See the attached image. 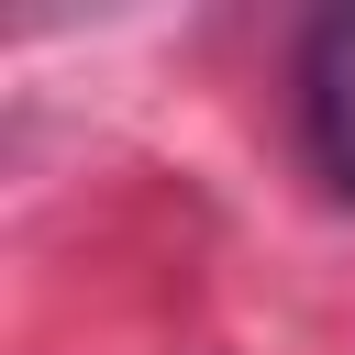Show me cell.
<instances>
[{
    "instance_id": "obj_1",
    "label": "cell",
    "mask_w": 355,
    "mask_h": 355,
    "mask_svg": "<svg viewBox=\"0 0 355 355\" xmlns=\"http://www.w3.org/2000/svg\"><path fill=\"white\" fill-rule=\"evenodd\" d=\"M300 133H311V166L355 200V0L322 11L300 44Z\"/></svg>"
}]
</instances>
